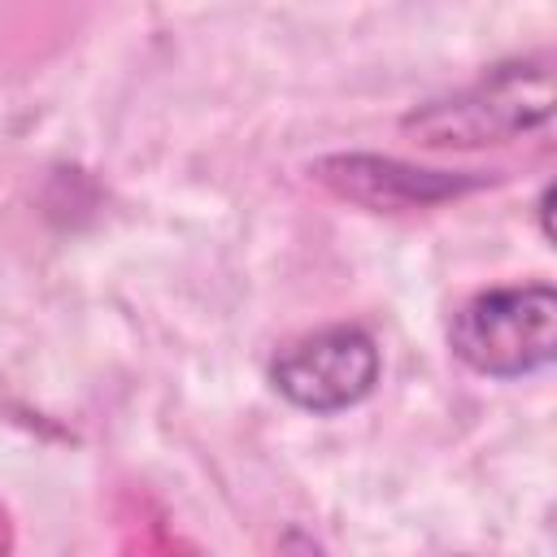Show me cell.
<instances>
[{
    "label": "cell",
    "mask_w": 557,
    "mask_h": 557,
    "mask_svg": "<svg viewBox=\"0 0 557 557\" xmlns=\"http://www.w3.org/2000/svg\"><path fill=\"white\" fill-rule=\"evenodd\" d=\"M553 122V70L544 57H518L492 65L483 78L413 104L400 131L426 148H479L505 144Z\"/></svg>",
    "instance_id": "6da1fadb"
},
{
    "label": "cell",
    "mask_w": 557,
    "mask_h": 557,
    "mask_svg": "<svg viewBox=\"0 0 557 557\" xmlns=\"http://www.w3.org/2000/svg\"><path fill=\"white\" fill-rule=\"evenodd\" d=\"M383 374V352L374 335L357 322L318 326L292 344H283L270 361L274 392L305 413H344L361 405Z\"/></svg>",
    "instance_id": "3957f363"
},
{
    "label": "cell",
    "mask_w": 557,
    "mask_h": 557,
    "mask_svg": "<svg viewBox=\"0 0 557 557\" xmlns=\"http://www.w3.org/2000/svg\"><path fill=\"white\" fill-rule=\"evenodd\" d=\"M453 357L483 379H527L557 357L553 283H509L470 296L448 322Z\"/></svg>",
    "instance_id": "7a4b0ae2"
},
{
    "label": "cell",
    "mask_w": 557,
    "mask_h": 557,
    "mask_svg": "<svg viewBox=\"0 0 557 557\" xmlns=\"http://www.w3.org/2000/svg\"><path fill=\"white\" fill-rule=\"evenodd\" d=\"M313 178L326 183L335 196L374 209V213H400V209H431L440 200H453L461 191H474L492 178L483 174H457V170H422L400 157L379 152H331L313 161Z\"/></svg>",
    "instance_id": "277c9868"
},
{
    "label": "cell",
    "mask_w": 557,
    "mask_h": 557,
    "mask_svg": "<svg viewBox=\"0 0 557 557\" xmlns=\"http://www.w3.org/2000/svg\"><path fill=\"white\" fill-rule=\"evenodd\" d=\"M548 205H553V187L540 191V226H544V239H553V226H548Z\"/></svg>",
    "instance_id": "5b68a950"
}]
</instances>
